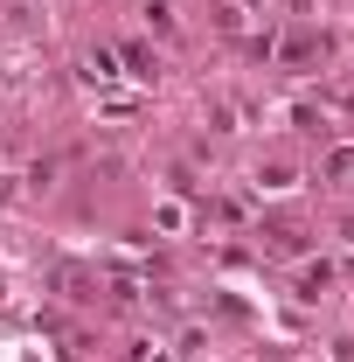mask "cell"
Segmentation results:
<instances>
[{"instance_id":"1","label":"cell","mask_w":354,"mask_h":362,"mask_svg":"<svg viewBox=\"0 0 354 362\" xmlns=\"http://www.w3.org/2000/svg\"><path fill=\"white\" fill-rule=\"evenodd\" d=\"M326 175L341 181V188H354V153H348V146H341V153H334V160H326Z\"/></svg>"}]
</instances>
